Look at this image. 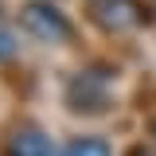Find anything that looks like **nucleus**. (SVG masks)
Returning <instances> with one entry per match:
<instances>
[{"label":"nucleus","instance_id":"nucleus-5","mask_svg":"<svg viewBox=\"0 0 156 156\" xmlns=\"http://www.w3.org/2000/svg\"><path fill=\"white\" fill-rule=\"evenodd\" d=\"M12 51H16V39H12V31H4V27H0V58H8Z\"/></svg>","mask_w":156,"mask_h":156},{"label":"nucleus","instance_id":"nucleus-1","mask_svg":"<svg viewBox=\"0 0 156 156\" xmlns=\"http://www.w3.org/2000/svg\"><path fill=\"white\" fill-rule=\"evenodd\" d=\"M20 23H23V31H27V35L43 39V43H62V39L70 35V23H66V16L58 12L51 0H31V4H23Z\"/></svg>","mask_w":156,"mask_h":156},{"label":"nucleus","instance_id":"nucleus-4","mask_svg":"<svg viewBox=\"0 0 156 156\" xmlns=\"http://www.w3.org/2000/svg\"><path fill=\"white\" fill-rule=\"evenodd\" d=\"M62 156H113V148L105 136H74L62 148Z\"/></svg>","mask_w":156,"mask_h":156},{"label":"nucleus","instance_id":"nucleus-3","mask_svg":"<svg viewBox=\"0 0 156 156\" xmlns=\"http://www.w3.org/2000/svg\"><path fill=\"white\" fill-rule=\"evenodd\" d=\"M8 152L12 156H58L55 144L39 133V129H20V133L12 136V144H8Z\"/></svg>","mask_w":156,"mask_h":156},{"label":"nucleus","instance_id":"nucleus-2","mask_svg":"<svg viewBox=\"0 0 156 156\" xmlns=\"http://www.w3.org/2000/svg\"><path fill=\"white\" fill-rule=\"evenodd\" d=\"M94 20L109 31H129L144 23V4L140 0H94Z\"/></svg>","mask_w":156,"mask_h":156}]
</instances>
